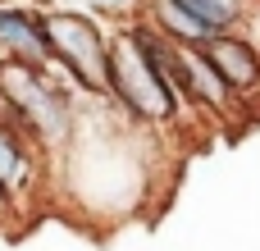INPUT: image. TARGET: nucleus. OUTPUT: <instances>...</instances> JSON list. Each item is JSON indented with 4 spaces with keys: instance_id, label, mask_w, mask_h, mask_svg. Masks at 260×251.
Masks as SVG:
<instances>
[{
    "instance_id": "f257e3e1",
    "label": "nucleus",
    "mask_w": 260,
    "mask_h": 251,
    "mask_svg": "<svg viewBox=\"0 0 260 251\" xmlns=\"http://www.w3.org/2000/svg\"><path fill=\"white\" fill-rule=\"evenodd\" d=\"M0 105L9 110V119L27 133V142L41 155L73 142V128H78L73 91L50 64H27V59L0 55Z\"/></svg>"
},
{
    "instance_id": "f03ea898",
    "label": "nucleus",
    "mask_w": 260,
    "mask_h": 251,
    "mask_svg": "<svg viewBox=\"0 0 260 251\" xmlns=\"http://www.w3.org/2000/svg\"><path fill=\"white\" fill-rule=\"evenodd\" d=\"M105 101L119 105L133 123H174L183 114L178 91L169 87V78L146 59V50L137 46L133 27L110 32V69H105Z\"/></svg>"
},
{
    "instance_id": "7ed1b4c3",
    "label": "nucleus",
    "mask_w": 260,
    "mask_h": 251,
    "mask_svg": "<svg viewBox=\"0 0 260 251\" xmlns=\"http://www.w3.org/2000/svg\"><path fill=\"white\" fill-rule=\"evenodd\" d=\"M46 37H50V69H59V78L73 91L105 101L110 32L82 9H46Z\"/></svg>"
},
{
    "instance_id": "20e7f679",
    "label": "nucleus",
    "mask_w": 260,
    "mask_h": 251,
    "mask_svg": "<svg viewBox=\"0 0 260 251\" xmlns=\"http://www.w3.org/2000/svg\"><path fill=\"white\" fill-rule=\"evenodd\" d=\"M0 55L50 64V37H46V9L23 0H0Z\"/></svg>"
},
{
    "instance_id": "39448f33",
    "label": "nucleus",
    "mask_w": 260,
    "mask_h": 251,
    "mask_svg": "<svg viewBox=\"0 0 260 251\" xmlns=\"http://www.w3.org/2000/svg\"><path fill=\"white\" fill-rule=\"evenodd\" d=\"M0 183L14 192L18 206L41 187V151L27 142V133L9 119L5 105H0Z\"/></svg>"
},
{
    "instance_id": "423d86ee",
    "label": "nucleus",
    "mask_w": 260,
    "mask_h": 251,
    "mask_svg": "<svg viewBox=\"0 0 260 251\" xmlns=\"http://www.w3.org/2000/svg\"><path fill=\"white\" fill-rule=\"evenodd\" d=\"M201 50H206V59L219 69V78L233 87L238 101L251 96V91H260V50L251 41H242V37H233V32H215Z\"/></svg>"
},
{
    "instance_id": "0eeeda50",
    "label": "nucleus",
    "mask_w": 260,
    "mask_h": 251,
    "mask_svg": "<svg viewBox=\"0 0 260 251\" xmlns=\"http://www.w3.org/2000/svg\"><path fill=\"white\" fill-rule=\"evenodd\" d=\"M174 5H183L187 14H197V18L210 23L215 32H229V27L238 23V0H174Z\"/></svg>"
},
{
    "instance_id": "6e6552de",
    "label": "nucleus",
    "mask_w": 260,
    "mask_h": 251,
    "mask_svg": "<svg viewBox=\"0 0 260 251\" xmlns=\"http://www.w3.org/2000/svg\"><path fill=\"white\" fill-rule=\"evenodd\" d=\"M9 215H18V201H14V192L0 183V219H9Z\"/></svg>"
},
{
    "instance_id": "1a4fd4ad",
    "label": "nucleus",
    "mask_w": 260,
    "mask_h": 251,
    "mask_svg": "<svg viewBox=\"0 0 260 251\" xmlns=\"http://www.w3.org/2000/svg\"><path fill=\"white\" fill-rule=\"evenodd\" d=\"M96 5H105V9H128L133 0H96Z\"/></svg>"
}]
</instances>
